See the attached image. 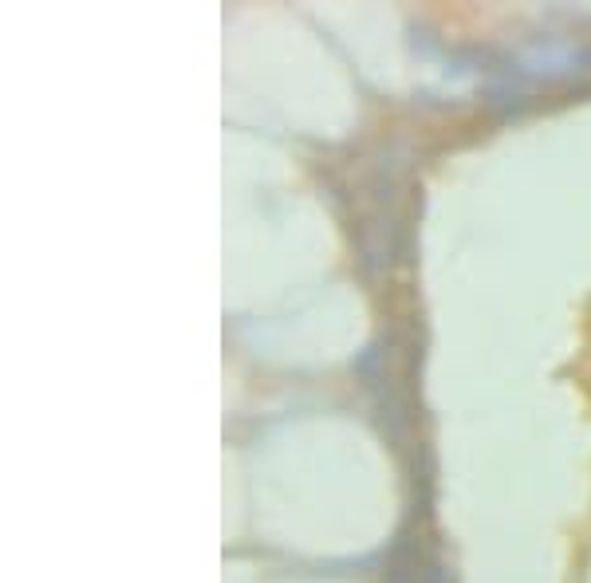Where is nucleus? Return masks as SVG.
<instances>
[{
	"instance_id": "nucleus-1",
	"label": "nucleus",
	"mask_w": 591,
	"mask_h": 583,
	"mask_svg": "<svg viewBox=\"0 0 591 583\" xmlns=\"http://www.w3.org/2000/svg\"><path fill=\"white\" fill-rule=\"evenodd\" d=\"M387 583H442V568L418 536H406L398 540L391 564H387Z\"/></svg>"
}]
</instances>
